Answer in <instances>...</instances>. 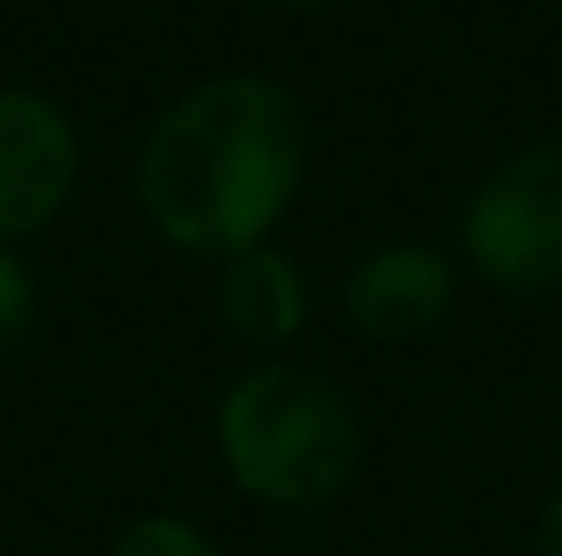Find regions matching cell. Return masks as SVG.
<instances>
[{"instance_id":"obj_8","label":"cell","mask_w":562,"mask_h":556,"mask_svg":"<svg viewBox=\"0 0 562 556\" xmlns=\"http://www.w3.org/2000/svg\"><path fill=\"white\" fill-rule=\"evenodd\" d=\"M36 324V275L24 270V258H12L0 246V353L19 348Z\"/></svg>"},{"instance_id":"obj_6","label":"cell","mask_w":562,"mask_h":556,"mask_svg":"<svg viewBox=\"0 0 562 556\" xmlns=\"http://www.w3.org/2000/svg\"><path fill=\"white\" fill-rule=\"evenodd\" d=\"M222 317L234 336H246L251 348H276V341L300 336L305 324V275L288 251L251 246L239 258H227L222 270Z\"/></svg>"},{"instance_id":"obj_2","label":"cell","mask_w":562,"mask_h":556,"mask_svg":"<svg viewBox=\"0 0 562 556\" xmlns=\"http://www.w3.org/2000/svg\"><path fill=\"white\" fill-rule=\"evenodd\" d=\"M216 436L239 491L281 509L341 497L359 467V419L347 395L300 365H258L239 377L222 401Z\"/></svg>"},{"instance_id":"obj_4","label":"cell","mask_w":562,"mask_h":556,"mask_svg":"<svg viewBox=\"0 0 562 556\" xmlns=\"http://www.w3.org/2000/svg\"><path fill=\"white\" fill-rule=\"evenodd\" d=\"M78 180V132L36 90H0V246L48 228Z\"/></svg>"},{"instance_id":"obj_3","label":"cell","mask_w":562,"mask_h":556,"mask_svg":"<svg viewBox=\"0 0 562 556\" xmlns=\"http://www.w3.org/2000/svg\"><path fill=\"white\" fill-rule=\"evenodd\" d=\"M473 270L503 294L562 287V144H532L491 168L461 222Z\"/></svg>"},{"instance_id":"obj_10","label":"cell","mask_w":562,"mask_h":556,"mask_svg":"<svg viewBox=\"0 0 562 556\" xmlns=\"http://www.w3.org/2000/svg\"><path fill=\"white\" fill-rule=\"evenodd\" d=\"M281 7H329V0H281Z\"/></svg>"},{"instance_id":"obj_7","label":"cell","mask_w":562,"mask_h":556,"mask_svg":"<svg viewBox=\"0 0 562 556\" xmlns=\"http://www.w3.org/2000/svg\"><path fill=\"white\" fill-rule=\"evenodd\" d=\"M109 556H222V551L210 545L198 526L173 521V514H150V521L126 526V533H120V545H114Z\"/></svg>"},{"instance_id":"obj_1","label":"cell","mask_w":562,"mask_h":556,"mask_svg":"<svg viewBox=\"0 0 562 556\" xmlns=\"http://www.w3.org/2000/svg\"><path fill=\"white\" fill-rule=\"evenodd\" d=\"M300 174V102L263 72H227L186 90L150 126L138 156V204L180 251L239 258L281 222Z\"/></svg>"},{"instance_id":"obj_9","label":"cell","mask_w":562,"mask_h":556,"mask_svg":"<svg viewBox=\"0 0 562 556\" xmlns=\"http://www.w3.org/2000/svg\"><path fill=\"white\" fill-rule=\"evenodd\" d=\"M539 556H562V491L544 502V521H539Z\"/></svg>"},{"instance_id":"obj_5","label":"cell","mask_w":562,"mask_h":556,"mask_svg":"<svg viewBox=\"0 0 562 556\" xmlns=\"http://www.w3.org/2000/svg\"><path fill=\"white\" fill-rule=\"evenodd\" d=\"M454 299V270L425 246H383L347 282V317L371 341H413L443 324Z\"/></svg>"}]
</instances>
